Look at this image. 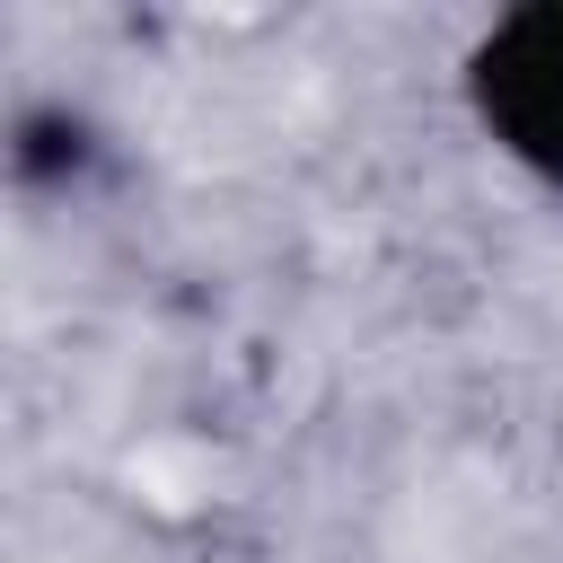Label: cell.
Instances as JSON below:
<instances>
[{"label": "cell", "mask_w": 563, "mask_h": 563, "mask_svg": "<svg viewBox=\"0 0 563 563\" xmlns=\"http://www.w3.org/2000/svg\"><path fill=\"white\" fill-rule=\"evenodd\" d=\"M466 97L528 176L563 185V0L493 18V35L466 53Z\"/></svg>", "instance_id": "6da1fadb"}]
</instances>
